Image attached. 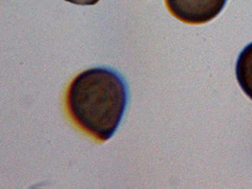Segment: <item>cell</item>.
Segmentation results:
<instances>
[{
	"instance_id": "cell-1",
	"label": "cell",
	"mask_w": 252,
	"mask_h": 189,
	"mask_svg": "<svg viewBox=\"0 0 252 189\" xmlns=\"http://www.w3.org/2000/svg\"><path fill=\"white\" fill-rule=\"evenodd\" d=\"M127 88L115 71L95 67L83 71L71 82L65 104L73 123L98 141L109 140L126 111Z\"/></svg>"
},
{
	"instance_id": "cell-2",
	"label": "cell",
	"mask_w": 252,
	"mask_h": 189,
	"mask_svg": "<svg viewBox=\"0 0 252 189\" xmlns=\"http://www.w3.org/2000/svg\"><path fill=\"white\" fill-rule=\"evenodd\" d=\"M168 12L180 21L200 25L215 19L227 0H164Z\"/></svg>"
},
{
	"instance_id": "cell-3",
	"label": "cell",
	"mask_w": 252,
	"mask_h": 189,
	"mask_svg": "<svg viewBox=\"0 0 252 189\" xmlns=\"http://www.w3.org/2000/svg\"><path fill=\"white\" fill-rule=\"evenodd\" d=\"M235 70L241 88L252 100V43L242 50Z\"/></svg>"
},
{
	"instance_id": "cell-4",
	"label": "cell",
	"mask_w": 252,
	"mask_h": 189,
	"mask_svg": "<svg viewBox=\"0 0 252 189\" xmlns=\"http://www.w3.org/2000/svg\"><path fill=\"white\" fill-rule=\"evenodd\" d=\"M70 3L76 4V5H83V6H90L96 4L99 0H65Z\"/></svg>"
}]
</instances>
